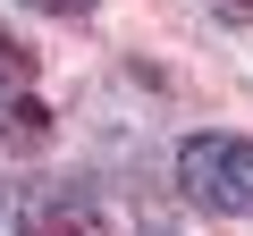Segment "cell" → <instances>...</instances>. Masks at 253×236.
<instances>
[{
	"label": "cell",
	"mask_w": 253,
	"mask_h": 236,
	"mask_svg": "<svg viewBox=\"0 0 253 236\" xmlns=\"http://www.w3.org/2000/svg\"><path fill=\"white\" fill-rule=\"evenodd\" d=\"M177 186H186V202H203L219 219H253V144L245 135H186Z\"/></svg>",
	"instance_id": "obj_1"
},
{
	"label": "cell",
	"mask_w": 253,
	"mask_h": 236,
	"mask_svg": "<svg viewBox=\"0 0 253 236\" xmlns=\"http://www.w3.org/2000/svg\"><path fill=\"white\" fill-rule=\"evenodd\" d=\"M0 144H17V152H42L51 144V101H42V68L34 51L0 26Z\"/></svg>",
	"instance_id": "obj_2"
},
{
	"label": "cell",
	"mask_w": 253,
	"mask_h": 236,
	"mask_svg": "<svg viewBox=\"0 0 253 236\" xmlns=\"http://www.w3.org/2000/svg\"><path fill=\"white\" fill-rule=\"evenodd\" d=\"M9 228L17 236H110V211L76 186V177H42L9 202Z\"/></svg>",
	"instance_id": "obj_3"
},
{
	"label": "cell",
	"mask_w": 253,
	"mask_h": 236,
	"mask_svg": "<svg viewBox=\"0 0 253 236\" xmlns=\"http://www.w3.org/2000/svg\"><path fill=\"white\" fill-rule=\"evenodd\" d=\"M34 9H42V17H84L93 0H34Z\"/></svg>",
	"instance_id": "obj_4"
},
{
	"label": "cell",
	"mask_w": 253,
	"mask_h": 236,
	"mask_svg": "<svg viewBox=\"0 0 253 236\" xmlns=\"http://www.w3.org/2000/svg\"><path fill=\"white\" fill-rule=\"evenodd\" d=\"M219 17H253V0H219Z\"/></svg>",
	"instance_id": "obj_5"
}]
</instances>
